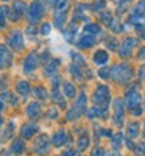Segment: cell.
<instances>
[{
	"label": "cell",
	"mask_w": 145,
	"mask_h": 156,
	"mask_svg": "<svg viewBox=\"0 0 145 156\" xmlns=\"http://www.w3.org/2000/svg\"><path fill=\"white\" fill-rule=\"evenodd\" d=\"M9 45L12 47V48H16V50H22V47H23V36H22V33L20 31H14L11 36H9Z\"/></svg>",
	"instance_id": "obj_4"
},
{
	"label": "cell",
	"mask_w": 145,
	"mask_h": 156,
	"mask_svg": "<svg viewBox=\"0 0 145 156\" xmlns=\"http://www.w3.org/2000/svg\"><path fill=\"white\" fill-rule=\"evenodd\" d=\"M84 105H86V95L81 94L80 98H78V101H76V109L78 111H83L84 109Z\"/></svg>",
	"instance_id": "obj_21"
},
{
	"label": "cell",
	"mask_w": 145,
	"mask_h": 156,
	"mask_svg": "<svg viewBox=\"0 0 145 156\" xmlns=\"http://www.w3.org/2000/svg\"><path fill=\"white\" fill-rule=\"evenodd\" d=\"M136 12H137V14H143V12H145V0H140V2L137 3Z\"/></svg>",
	"instance_id": "obj_25"
},
{
	"label": "cell",
	"mask_w": 145,
	"mask_h": 156,
	"mask_svg": "<svg viewBox=\"0 0 145 156\" xmlns=\"http://www.w3.org/2000/svg\"><path fill=\"white\" fill-rule=\"evenodd\" d=\"M62 156H75V151H67V153L62 154Z\"/></svg>",
	"instance_id": "obj_37"
},
{
	"label": "cell",
	"mask_w": 145,
	"mask_h": 156,
	"mask_svg": "<svg viewBox=\"0 0 145 156\" xmlns=\"http://www.w3.org/2000/svg\"><path fill=\"white\" fill-rule=\"evenodd\" d=\"M64 92H65L67 97H75V87L70 83H65L64 84Z\"/></svg>",
	"instance_id": "obj_19"
},
{
	"label": "cell",
	"mask_w": 145,
	"mask_h": 156,
	"mask_svg": "<svg viewBox=\"0 0 145 156\" xmlns=\"http://www.w3.org/2000/svg\"><path fill=\"white\" fill-rule=\"evenodd\" d=\"M6 11L8 8L6 6H0V25L5 27V17H6Z\"/></svg>",
	"instance_id": "obj_22"
},
{
	"label": "cell",
	"mask_w": 145,
	"mask_h": 156,
	"mask_svg": "<svg viewBox=\"0 0 145 156\" xmlns=\"http://www.w3.org/2000/svg\"><path fill=\"white\" fill-rule=\"evenodd\" d=\"M27 114H28L30 117H37V115H39V105H37V103H31V105H28Z\"/></svg>",
	"instance_id": "obj_13"
},
{
	"label": "cell",
	"mask_w": 145,
	"mask_h": 156,
	"mask_svg": "<svg viewBox=\"0 0 145 156\" xmlns=\"http://www.w3.org/2000/svg\"><path fill=\"white\" fill-rule=\"evenodd\" d=\"M125 101H126L128 108L134 109L136 106H139V103H140V95L137 92H134V90H129V92L126 94V97H125Z\"/></svg>",
	"instance_id": "obj_5"
},
{
	"label": "cell",
	"mask_w": 145,
	"mask_h": 156,
	"mask_svg": "<svg viewBox=\"0 0 145 156\" xmlns=\"http://www.w3.org/2000/svg\"><path fill=\"white\" fill-rule=\"evenodd\" d=\"M72 58H73V61L78 64V66H84V59L80 56V55H76V53H72ZM75 64V66H76Z\"/></svg>",
	"instance_id": "obj_27"
},
{
	"label": "cell",
	"mask_w": 145,
	"mask_h": 156,
	"mask_svg": "<svg viewBox=\"0 0 145 156\" xmlns=\"http://www.w3.org/2000/svg\"><path fill=\"white\" fill-rule=\"evenodd\" d=\"M36 125H33V123H28V125H25L23 126V129H22V134L25 136V137H31L34 133H36Z\"/></svg>",
	"instance_id": "obj_12"
},
{
	"label": "cell",
	"mask_w": 145,
	"mask_h": 156,
	"mask_svg": "<svg viewBox=\"0 0 145 156\" xmlns=\"http://www.w3.org/2000/svg\"><path fill=\"white\" fill-rule=\"evenodd\" d=\"M139 56H140V58H142V56H145V48H142V50H140V53H139Z\"/></svg>",
	"instance_id": "obj_38"
},
{
	"label": "cell",
	"mask_w": 145,
	"mask_h": 156,
	"mask_svg": "<svg viewBox=\"0 0 145 156\" xmlns=\"http://www.w3.org/2000/svg\"><path fill=\"white\" fill-rule=\"evenodd\" d=\"M100 31V27L95 23H89L86 25V33H98Z\"/></svg>",
	"instance_id": "obj_23"
},
{
	"label": "cell",
	"mask_w": 145,
	"mask_h": 156,
	"mask_svg": "<svg viewBox=\"0 0 145 156\" xmlns=\"http://www.w3.org/2000/svg\"><path fill=\"white\" fill-rule=\"evenodd\" d=\"M50 30H51V27H50V23H44V25H42V30H41V33L47 36V34L50 33Z\"/></svg>",
	"instance_id": "obj_32"
},
{
	"label": "cell",
	"mask_w": 145,
	"mask_h": 156,
	"mask_svg": "<svg viewBox=\"0 0 145 156\" xmlns=\"http://www.w3.org/2000/svg\"><path fill=\"white\" fill-rule=\"evenodd\" d=\"M23 142L22 140H17V142H14V144H12V150H14L16 153H20L22 150H23Z\"/></svg>",
	"instance_id": "obj_24"
},
{
	"label": "cell",
	"mask_w": 145,
	"mask_h": 156,
	"mask_svg": "<svg viewBox=\"0 0 145 156\" xmlns=\"http://www.w3.org/2000/svg\"><path fill=\"white\" fill-rule=\"evenodd\" d=\"M87 144H89V139L84 136V137L80 139V142H78V148H80V150H84V148L87 147Z\"/></svg>",
	"instance_id": "obj_26"
},
{
	"label": "cell",
	"mask_w": 145,
	"mask_h": 156,
	"mask_svg": "<svg viewBox=\"0 0 145 156\" xmlns=\"http://www.w3.org/2000/svg\"><path fill=\"white\" fill-rule=\"evenodd\" d=\"M128 133H129V136H131V137H136V136H137V125H136V123L129 125V129H128Z\"/></svg>",
	"instance_id": "obj_29"
},
{
	"label": "cell",
	"mask_w": 145,
	"mask_h": 156,
	"mask_svg": "<svg viewBox=\"0 0 145 156\" xmlns=\"http://www.w3.org/2000/svg\"><path fill=\"white\" fill-rule=\"evenodd\" d=\"M114 109H115V119H117V123L120 125L122 123V115H123V108H122V103L115 100L114 101Z\"/></svg>",
	"instance_id": "obj_10"
},
{
	"label": "cell",
	"mask_w": 145,
	"mask_h": 156,
	"mask_svg": "<svg viewBox=\"0 0 145 156\" xmlns=\"http://www.w3.org/2000/svg\"><path fill=\"white\" fill-rule=\"evenodd\" d=\"M37 61H39L37 53H30L27 58H25V66H23L25 72H31V70L37 66Z\"/></svg>",
	"instance_id": "obj_6"
},
{
	"label": "cell",
	"mask_w": 145,
	"mask_h": 156,
	"mask_svg": "<svg viewBox=\"0 0 145 156\" xmlns=\"http://www.w3.org/2000/svg\"><path fill=\"white\" fill-rule=\"evenodd\" d=\"M106 156H117L115 153H109V154H106Z\"/></svg>",
	"instance_id": "obj_39"
},
{
	"label": "cell",
	"mask_w": 145,
	"mask_h": 156,
	"mask_svg": "<svg viewBox=\"0 0 145 156\" xmlns=\"http://www.w3.org/2000/svg\"><path fill=\"white\" fill-rule=\"evenodd\" d=\"M111 78L117 81H129L131 78V69L125 64H120V66H115L111 69Z\"/></svg>",
	"instance_id": "obj_1"
},
{
	"label": "cell",
	"mask_w": 145,
	"mask_h": 156,
	"mask_svg": "<svg viewBox=\"0 0 145 156\" xmlns=\"http://www.w3.org/2000/svg\"><path fill=\"white\" fill-rule=\"evenodd\" d=\"M65 20V16H64V12H56V16H55V25L58 28H62V23Z\"/></svg>",
	"instance_id": "obj_17"
},
{
	"label": "cell",
	"mask_w": 145,
	"mask_h": 156,
	"mask_svg": "<svg viewBox=\"0 0 145 156\" xmlns=\"http://www.w3.org/2000/svg\"><path fill=\"white\" fill-rule=\"evenodd\" d=\"M94 61L97 64H100V66H103V64H106L108 62V53L104 50H98L97 53L94 55Z\"/></svg>",
	"instance_id": "obj_9"
},
{
	"label": "cell",
	"mask_w": 145,
	"mask_h": 156,
	"mask_svg": "<svg viewBox=\"0 0 145 156\" xmlns=\"http://www.w3.org/2000/svg\"><path fill=\"white\" fill-rule=\"evenodd\" d=\"M47 145H48V140H47L45 136H42L41 139L36 142V150H37V151H44V150L47 148Z\"/></svg>",
	"instance_id": "obj_15"
},
{
	"label": "cell",
	"mask_w": 145,
	"mask_h": 156,
	"mask_svg": "<svg viewBox=\"0 0 145 156\" xmlns=\"http://www.w3.org/2000/svg\"><path fill=\"white\" fill-rule=\"evenodd\" d=\"M17 90H19L20 94H25V95H27V94H28V90H30L28 83H27V81H20V83L17 84Z\"/></svg>",
	"instance_id": "obj_18"
},
{
	"label": "cell",
	"mask_w": 145,
	"mask_h": 156,
	"mask_svg": "<svg viewBox=\"0 0 145 156\" xmlns=\"http://www.w3.org/2000/svg\"><path fill=\"white\" fill-rule=\"evenodd\" d=\"M95 42V39H94V36H90V34H84L81 39H80V42H78V45L80 47H90L92 44Z\"/></svg>",
	"instance_id": "obj_11"
},
{
	"label": "cell",
	"mask_w": 145,
	"mask_h": 156,
	"mask_svg": "<svg viewBox=\"0 0 145 156\" xmlns=\"http://www.w3.org/2000/svg\"><path fill=\"white\" fill-rule=\"evenodd\" d=\"M55 69H56V62L55 64H48V66L45 67V75H53Z\"/></svg>",
	"instance_id": "obj_30"
},
{
	"label": "cell",
	"mask_w": 145,
	"mask_h": 156,
	"mask_svg": "<svg viewBox=\"0 0 145 156\" xmlns=\"http://www.w3.org/2000/svg\"><path fill=\"white\" fill-rule=\"evenodd\" d=\"M48 2H55V0H48Z\"/></svg>",
	"instance_id": "obj_40"
},
{
	"label": "cell",
	"mask_w": 145,
	"mask_h": 156,
	"mask_svg": "<svg viewBox=\"0 0 145 156\" xmlns=\"http://www.w3.org/2000/svg\"><path fill=\"white\" fill-rule=\"evenodd\" d=\"M69 8V3H67V0H58V3H56V9H58V12H64L65 9Z\"/></svg>",
	"instance_id": "obj_20"
},
{
	"label": "cell",
	"mask_w": 145,
	"mask_h": 156,
	"mask_svg": "<svg viewBox=\"0 0 145 156\" xmlns=\"http://www.w3.org/2000/svg\"><path fill=\"white\" fill-rule=\"evenodd\" d=\"M109 100V90L106 86H101L95 90V94H94V101L97 103V106H106V103Z\"/></svg>",
	"instance_id": "obj_2"
},
{
	"label": "cell",
	"mask_w": 145,
	"mask_h": 156,
	"mask_svg": "<svg viewBox=\"0 0 145 156\" xmlns=\"http://www.w3.org/2000/svg\"><path fill=\"white\" fill-rule=\"evenodd\" d=\"M9 59H11V55L8 53V50H6L5 47H0V67L8 66Z\"/></svg>",
	"instance_id": "obj_8"
},
{
	"label": "cell",
	"mask_w": 145,
	"mask_h": 156,
	"mask_svg": "<svg viewBox=\"0 0 145 156\" xmlns=\"http://www.w3.org/2000/svg\"><path fill=\"white\" fill-rule=\"evenodd\" d=\"M70 72H72V73H73V75H75L76 78H81V72L78 70L76 67H72V69H70Z\"/></svg>",
	"instance_id": "obj_33"
},
{
	"label": "cell",
	"mask_w": 145,
	"mask_h": 156,
	"mask_svg": "<svg viewBox=\"0 0 145 156\" xmlns=\"http://www.w3.org/2000/svg\"><path fill=\"white\" fill-rule=\"evenodd\" d=\"M136 45V41L134 39H131V37H128V39H125V42H123V45H122V50H120V55H129V51L133 50V47Z\"/></svg>",
	"instance_id": "obj_7"
},
{
	"label": "cell",
	"mask_w": 145,
	"mask_h": 156,
	"mask_svg": "<svg viewBox=\"0 0 145 156\" xmlns=\"http://www.w3.org/2000/svg\"><path fill=\"white\" fill-rule=\"evenodd\" d=\"M44 12V6H42V2L41 0H34L31 3L30 9H28V19L30 20H39Z\"/></svg>",
	"instance_id": "obj_3"
},
{
	"label": "cell",
	"mask_w": 145,
	"mask_h": 156,
	"mask_svg": "<svg viewBox=\"0 0 145 156\" xmlns=\"http://www.w3.org/2000/svg\"><path fill=\"white\" fill-rule=\"evenodd\" d=\"M136 31H139V33H142V36L145 37V28L142 27V25H136Z\"/></svg>",
	"instance_id": "obj_35"
},
{
	"label": "cell",
	"mask_w": 145,
	"mask_h": 156,
	"mask_svg": "<svg viewBox=\"0 0 145 156\" xmlns=\"http://www.w3.org/2000/svg\"><path fill=\"white\" fill-rule=\"evenodd\" d=\"M109 72H111L109 69H101V70H100V76H101V78H106Z\"/></svg>",
	"instance_id": "obj_34"
},
{
	"label": "cell",
	"mask_w": 145,
	"mask_h": 156,
	"mask_svg": "<svg viewBox=\"0 0 145 156\" xmlns=\"http://www.w3.org/2000/svg\"><path fill=\"white\" fill-rule=\"evenodd\" d=\"M34 94H36V97H39V98H45V97H47V92H45V89H44V87L36 89V90H34Z\"/></svg>",
	"instance_id": "obj_28"
},
{
	"label": "cell",
	"mask_w": 145,
	"mask_h": 156,
	"mask_svg": "<svg viewBox=\"0 0 145 156\" xmlns=\"http://www.w3.org/2000/svg\"><path fill=\"white\" fill-rule=\"evenodd\" d=\"M94 156H104V154H103V150H98V148H97V150L94 151Z\"/></svg>",
	"instance_id": "obj_36"
},
{
	"label": "cell",
	"mask_w": 145,
	"mask_h": 156,
	"mask_svg": "<svg viewBox=\"0 0 145 156\" xmlns=\"http://www.w3.org/2000/svg\"><path fill=\"white\" fill-rule=\"evenodd\" d=\"M19 17H20V16L11 8V9H9V19H11V20H19Z\"/></svg>",
	"instance_id": "obj_31"
},
{
	"label": "cell",
	"mask_w": 145,
	"mask_h": 156,
	"mask_svg": "<svg viewBox=\"0 0 145 156\" xmlns=\"http://www.w3.org/2000/svg\"><path fill=\"white\" fill-rule=\"evenodd\" d=\"M25 8H27V6H25V3H23V2H16L14 5H12V9H14L19 16H22L23 12H25Z\"/></svg>",
	"instance_id": "obj_16"
},
{
	"label": "cell",
	"mask_w": 145,
	"mask_h": 156,
	"mask_svg": "<svg viewBox=\"0 0 145 156\" xmlns=\"http://www.w3.org/2000/svg\"><path fill=\"white\" fill-rule=\"evenodd\" d=\"M123 2H128V0H123Z\"/></svg>",
	"instance_id": "obj_42"
},
{
	"label": "cell",
	"mask_w": 145,
	"mask_h": 156,
	"mask_svg": "<svg viewBox=\"0 0 145 156\" xmlns=\"http://www.w3.org/2000/svg\"><path fill=\"white\" fill-rule=\"evenodd\" d=\"M65 142V133H62V131H59V133H56L55 136H53V144L56 145V147H59V145H62Z\"/></svg>",
	"instance_id": "obj_14"
},
{
	"label": "cell",
	"mask_w": 145,
	"mask_h": 156,
	"mask_svg": "<svg viewBox=\"0 0 145 156\" xmlns=\"http://www.w3.org/2000/svg\"><path fill=\"white\" fill-rule=\"evenodd\" d=\"M0 125H2V119H0Z\"/></svg>",
	"instance_id": "obj_41"
}]
</instances>
